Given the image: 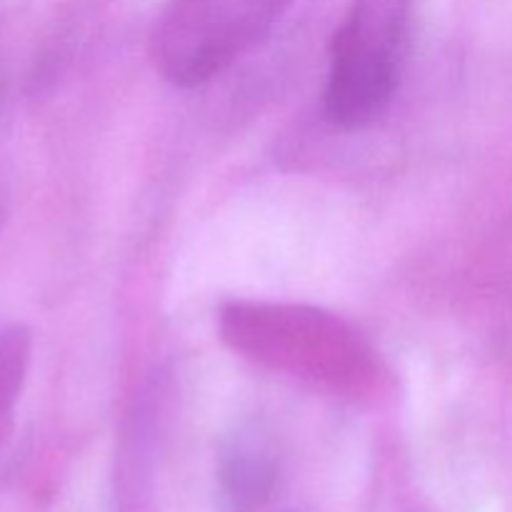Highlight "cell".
<instances>
[{"label":"cell","mask_w":512,"mask_h":512,"mask_svg":"<svg viewBox=\"0 0 512 512\" xmlns=\"http://www.w3.org/2000/svg\"><path fill=\"white\" fill-rule=\"evenodd\" d=\"M220 340L253 365L348 400L385 388L373 345L340 315L303 303L228 300L218 310Z\"/></svg>","instance_id":"obj_1"},{"label":"cell","mask_w":512,"mask_h":512,"mask_svg":"<svg viewBox=\"0 0 512 512\" xmlns=\"http://www.w3.org/2000/svg\"><path fill=\"white\" fill-rule=\"evenodd\" d=\"M413 15L415 0H350L330 43L328 123L363 130L383 118L398 93Z\"/></svg>","instance_id":"obj_2"},{"label":"cell","mask_w":512,"mask_h":512,"mask_svg":"<svg viewBox=\"0 0 512 512\" xmlns=\"http://www.w3.org/2000/svg\"><path fill=\"white\" fill-rule=\"evenodd\" d=\"M295 0H165L150 33L160 78L198 88L263 43Z\"/></svg>","instance_id":"obj_3"},{"label":"cell","mask_w":512,"mask_h":512,"mask_svg":"<svg viewBox=\"0 0 512 512\" xmlns=\"http://www.w3.org/2000/svg\"><path fill=\"white\" fill-rule=\"evenodd\" d=\"M280 458L268 433L243 425L225 438L218 455V483L233 512H258L273 498Z\"/></svg>","instance_id":"obj_4"},{"label":"cell","mask_w":512,"mask_h":512,"mask_svg":"<svg viewBox=\"0 0 512 512\" xmlns=\"http://www.w3.org/2000/svg\"><path fill=\"white\" fill-rule=\"evenodd\" d=\"M33 338L25 325L0 328V453L13 433L15 408L25 388Z\"/></svg>","instance_id":"obj_5"},{"label":"cell","mask_w":512,"mask_h":512,"mask_svg":"<svg viewBox=\"0 0 512 512\" xmlns=\"http://www.w3.org/2000/svg\"><path fill=\"white\" fill-rule=\"evenodd\" d=\"M5 95V55H3V33H0V103Z\"/></svg>","instance_id":"obj_6"},{"label":"cell","mask_w":512,"mask_h":512,"mask_svg":"<svg viewBox=\"0 0 512 512\" xmlns=\"http://www.w3.org/2000/svg\"><path fill=\"white\" fill-rule=\"evenodd\" d=\"M3 213H5V200H3V193H0V223H3Z\"/></svg>","instance_id":"obj_7"},{"label":"cell","mask_w":512,"mask_h":512,"mask_svg":"<svg viewBox=\"0 0 512 512\" xmlns=\"http://www.w3.org/2000/svg\"><path fill=\"white\" fill-rule=\"evenodd\" d=\"M285 512H298V510H285Z\"/></svg>","instance_id":"obj_8"}]
</instances>
